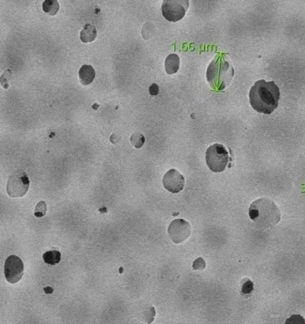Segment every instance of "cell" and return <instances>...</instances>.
<instances>
[{
  "label": "cell",
  "mask_w": 305,
  "mask_h": 324,
  "mask_svg": "<svg viewBox=\"0 0 305 324\" xmlns=\"http://www.w3.org/2000/svg\"><path fill=\"white\" fill-rule=\"evenodd\" d=\"M280 92L274 82L261 79L255 83L250 91L251 106L259 113L270 114L279 105Z\"/></svg>",
  "instance_id": "cell-1"
},
{
  "label": "cell",
  "mask_w": 305,
  "mask_h": 324,
  "mask_svg": "<svg viewBox=\"0 0 305 324\" xmlns=\"http://www.w3.org/2000/svg\"><path fill=\"white\" fill-rule=\"evenodd\" d=\"M249 215L254 224L263 230L275 227L281 218L280 211L277 205L265 197L251 204Z\"/></svg>",
  "instance_id": "cell-2"
},
{
  "label": "cell",
  "mask_w": 305,
  "mask_h": 324,
  "mask_svg": "<svg viewBox=\"0 0 305 324\" xmlns=\"http://www.w3.org/2000/svg\"><path fill=\"white\" fill-rule=\"evenodd\" d=\"M234 75V69L226 54H218L208 66L207 79L217 91L225 90Z\"/></svg>",
  "instance_id": "cell-3"
},
{
  "label": "cell",
  "mask_w": 305,
  "mask_h": 324,
  "mask_svg": "<svg viewBox=\"0 0 305 324\" xmlns=\"http://www.w3.org/2000/svg\"><path fill=\"white\" fill-rule=\"evenodd\" d=\"M206 161L212 172H223L229 162V153L221 144H214L207 150Z\"/></svg>",
  "instance_id": "cell-4"
},
{
  "label": "cell",
  "mask_w": 305,
  "mask_h": 324,
  "mask_svg": "<svg viewBox=\"0 0 305 324\" xmlns=\"http://www.w3.org/2000/svg\"><path fill=\"white\" fill-rule=\"evenodd\" d=\"M189 5L188 0H165L162 4V13L166 20L176 22L185 17Z\"/></svg>",
  "instance_id": "cell-5"
},
{
  "label": "cell",
  "mask_w": 305,
  "mask_h": 324,
  "mask_svg": "<svg viewBox=\"0 0 305 324\" xmlns=\"http://www.w3.org/2000/svg\"><path fill=\"white\" fill-rule=\"evenodd\" d=\"M30 181L23 171H17L10 175L7 182V194L10 197H22L28 192Z\"/></svg>",
  "instance_id": "cell-6"
},
{
  "label": "cell",
  "mask_w": 305,
  "mask_h": 324,
  "mask_svg": "<svg viewBox=\"0 0 305 324\" xmlns=\"http://www.w3.org/2000/svg\"><path fill=\"white\" fill-rule=\"evenodd\" d=\"M24 263L17 255L8 257L4 267V274L6 279L10 284L17 283L22 279L24 275Z\"/></svg>",
  "instance_id": "cell-7"
},
{
  "label": "cell",
  "mask_w": 305,
  "mask_h": 324,
  "mask_svg": "<svg viewBox=\"0 0 305 324\" xmlns=\"http://www.w3.org/2000/svg\"><path fill=\"white\" fill-rule=\"evenodd\" d=\"M191 225L187 221L183 219H175L169 226V237L175 244L182 243L190 237L191 234Z\"/></svg>",
  "instance_id": "cell-8"
},
{
  "label": "cell",
  "mask_w": 305,
  "mask_h": 324,
  "mask_svg": "<svg viewBox=\"0 0 305 324\" xmlns=\"http://www.w3.org/2000/svg\"><path fill=\"white\" fill-rule=\"evenodd\" d=\"M163 185L169 192L177 194L185 187V179L176 169H170L164 175Z\"/></svg>",
  "instance_id": "cell-9"
},
{
  "label": "cell",
  "mask_w": 305,
  "mask_h": 324,
  "mask_svg": "<svg viewBox=\"0 0 305 324\" xmlns=\"http://www.w3.org/2000/svg\"><path fill=\"white\" fill-rule=\"evenodd\" d=\"M80 82L84 86L91 84L96 76L94 68L91 65H83L78 71Z\"/></svg>",
  "instance_id": "cell-10"
},
{
  "label": "cell",
  "mask_w": 305,
  "mask_h": 324,
  "mask_svg": "<svg viewBox=\"0 0 305 324\" xmlns=\"http://www.w3.org/2000/svg\"><path fill=\"white\" fill-rule=\"evenodd\" d=\"M165 71L169 75L175 74L179 69V56L175 53L169 55L165 60Z\"/></svg>",
  "instance_id": "cell-11"
},
{
  "label": "cell",
  "mask_w": 305,
  "mask_h": 324,
  "mask_svg": "<svg viewBox=\"0 0 305 324\" xmlns=\"http://www.w3.org/2000/svg\"><path fill=\"white\" fill-rule=\"evenodd\" d=\"M96 35L97 32L94 25L88 24L85 25L84 28L80 33V39L84 43H91L96 39Z\"/></svg>",
  "instance_id": "cell-12"
},
{
  "label": "cell",
  "mask_w": 305,
  "mask_h": 324,
  "mask_svg": "<svg viewBox=\"0 0 305 324\" xmlns=\"http://www.w3.org/2000/svg\"><path fill=\"white\" fill-rule=\"evenodd\" d=\"M59 5L57 0H46L43 4V11L49 15L54 16L59 10Z\"/></svg>",
  "instance_id": "cell-13"
},
{
  "label": "cell",
  "mask_w": 305,
  "mask_h": 324,
  "mask_svg": "<svg viewBox=\"0 0 305 324\" xmlns=\"http://www.w3.org/2000/svg\"><path fill=\"white\" fill-rule=\"evenodd\" d=\"M61 254L58 251H51V252H47L43 255V260L45 262L49 265L58 264L60 261Z\"/></svg>",
  "instance_id": "cell-14"
},
{
  "label": "cell",
  "mask_w": 305,
  "mask_h": 324,
  "mask_svg": "<svg viewBox=\"0 0 305 324\" xmlns=\"http://www.w3.org/2000/svg\"><path fill=\"white\" fill-rule=\"evenodd\" d=\"M130 141L136 149H139L145 143V136L140 132H135L131 136Z\"/></svg>",
  "instance_id": "cell-15"
},
{
  "label": "cell",
  "mask_w": 305,
  "mask_h": 324,
  "mask_svg": "<svg viewBox=\"0 0 305 324\" xmlns=\"http://www.w3.org/2000/svg\"><path fill=\"white\" fill-rule=\"evenodd\" d=\"M47 204L45 201H40L35 207V215L37 218H42L47 213Z\"/></svg>",
  "instance_id": "cell-16"
},
{
  "label": "cell",
  "mask_w": 305,
  "mask_h": 324,
  "mask_svg": "<svg viewBox=\"0 0 305 324\" xmlns=\"http://www.w3.org/2000/svg\"><path fill=\"white\" fill-rule=\"evenodd\" d=\"M254 291V284L251 279H245L242 281V294H251Z\"/></svg>",
  "instance_id": "cell-17"
},
{
  "label": "cell",
  "mask_w": 305,
  "mask_h": 324,
  "mask_svg": "<svg viewBox=\"0 0 305 324\" xmlns=\"http://www.w3.org/2000/svg\"><path fill=\"white\" fill-rule=\"evenodd\" d=\"M285 324H305V319L300 315H293L287 319Z\"/></svg>",
  "instance_id": "cell-18"
},
{
  "label": "cell",
  "mask_w": 305,
  "mask_h": 324,
  "mask_svg": "<svg viewBox=\"0 0 305 324\" xmlns=\"http://www.w3.org/2000/svg\"><path fill=\"white\" fill-rule=\"evenodd\" d=\"M205 267H206V263H205V260L202 258H197V259L193 262V270H205Z\"/></svg>",
  "instance_id": "cell-19"
},
{
  "label": "cell",
  "mask_w": 305,
  "mask_h": 324,
  "mask_svg": "<svg viewBox=\"0 0 305 324\" xmlns=\"http://www.w3.org/2000/svg\"><path fill=\"white\" fill-rule=\"evenodd\" d=\"M149 91H150V95H152V96H157L159 93L158 86L155 84V83H154V84L150 86V89H149Z\"/></svg>",
  "instance_id": "cell-20"
}]
</instances>
